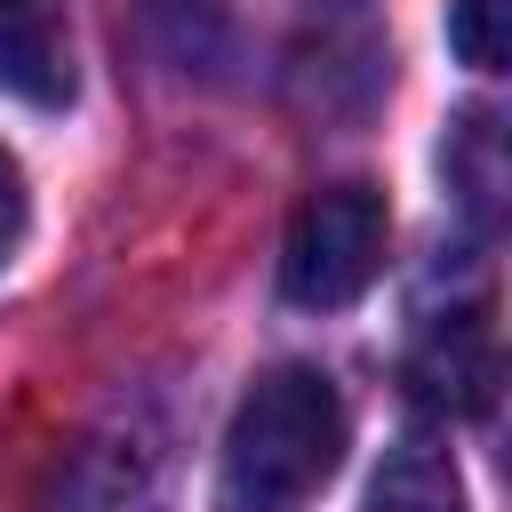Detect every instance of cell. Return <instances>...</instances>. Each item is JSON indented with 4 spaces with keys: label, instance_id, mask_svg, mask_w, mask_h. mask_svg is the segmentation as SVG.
Segmentation results:
<instances>
[{
    "label": "cell",
    "instance_id": "3",
    "mask_svg": "<svg viewBox=\"0 0 512 512\" xmlns=\"http://www.w3.org/2000/svg\"><path fill=\"white\" fill-rule=\"evenodd\" d=\"M408 384L440 416H480L496 400V328H488V312L472 304V312L432 320L424 344H416V360H408Z\"/></svg>",
    "mask_w": 512,
    "mask_h": 512
},
{
    "label": "cell",
    "instance_id": "1",
    "mask_svg": "<svg viewBox=\"0 0 512 512\" xmlns=\"http://www.w3.org/2000/svg\"><path fill=\"white\" fill-rule=\"evenodd\" d=\"M344 456V400L320 368H272L248 384L224 432V488L248 512L304 504Z\"/></svg>",
    "mask_w": 512,
    "mask_h": 512
},
{
    "label": "cell",
    "instance_id": "4",
    "mask_svg": "<svg viewBox=\"0 0 512 512\" xmlns=\"http://www.w3.org/2000/svg\"><path fill=\"white\" fill-rule=\"evenodd\" d=\"M0 88L56 112L72 96V48L48 16V0H0Z\"/></svg>",
    "mask_w": 512,
    "mask_h": 512
},
{
    "label": "cell",
    "instance_id": "2",
    "mask_svg": "<svg viewBox=\"0 0 512 512\" xmlns=\"http://www.w3.org/2000/svg\"><path fill=\"white\" fill-rule=\"evenodd\" d=\"M384 240H392V216L376 184H320L280 240V288L312 312H336L376 288Z\"/></svg>",
    "mask_w": 512,
    "mask_h": 512
},
{
    "label": "cell",
    "instance_id": "7",
    "mask_svg": "<svg viewBox=\"0 0 512 512\" xmlns=\"http://www.w3.org/2000/svg\"><path fill=\"white\" fill-rule=\"evenodd\" d=\"M16 240H24V168L0 152V264L16 256Z\"/></svg>",
    "mask_w": 512,
    "mask_h": 512
},
{
    "label": "cell",
    "instance_id": "6",
    "mask_svg": "<svg viewBox=\"0 0 512 512\" xmlns=\"http://www.w3.org/2000/svg\"><path fill=\"white\" fill-rule=\"evenodd\" d=\"M504 16L512 0H448V48L472 64V72H504Z\"/></svg>",
    "mask_w": 512,
    "mask_h": 512
},
{
    "label": "cell",
    "instance_id": "5",
    "mask_svg": "<svg viewBox=\"0 0 512 512\" xmlns=\"http://www.w3.org/2000/svg\"><path fill=\"white\" fill-rule=\"evenodd\" d=\"M376 512H464L448 456H432L424 440H408V448L392 456V472L376 480Z\"/></svg>",
    "mask_w": 512,
    "mask_h": 512
}]
</instances>
